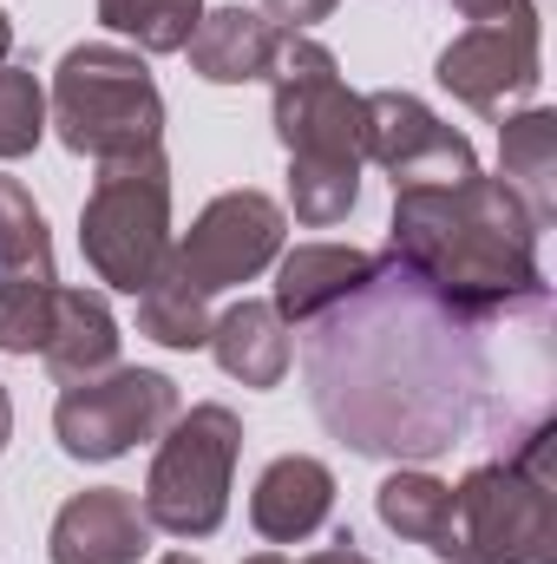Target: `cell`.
<instances>
[{
    "instance_id": "1",
    "label": "cell",
    "mask_w": 557,
    "mask_h": 564,
    "mask_svg": "<svg viewBox=\"0 0 557 564\" xmlns=\"http://www.w3.org/2000/svg\"><path fill=\"white\" fill-rule=\"evenodd\" d=\"M452 322L466 315L433 302L407 270L381 257V276L354 302L328 308L308 348L321 421L341 440H354L361 453H387V459L446 453L459 440L466 381H472L433 355V335Z\"/></svg>"
},
{
    "instance_id": "2",
    "label": "cell",
    "mask_w": 557,
    "mask_h": 564,
    "mask_svg": "<svg viewBox=\"0 0 557 564\" xmlns=\"http://www.w3.org/2000/svg\"><path fill=\"white\" fill-rule=\"evenodd\" d=\"M538 224L499 177H466L452 191H394L387 263L466 322L512 308H545Z\"/></svg>"
},
{
    "instance_id": "3",
    "label": "cell",
    "mask_w": 557,
    "mask_h": 564,
    "mask_svg": "<svg viewBox=\"0 0 557 564\" xmlns=\"http://www.w3.org/2000/svg\"><path fill=\"white\" fill-rule=\"evenodd\" d=\"M270 112L288 151V210L308 230L348 224L361 204V93H348L335 53L308 33H282L270 59Z\"/></svg>"
},
{
    "instance_id": "4",
    "label": "cell",
    "mask_w": 557,
    "mask_h": 564,
    "mask_svg": "<svg viewBox=\"0 0 557 564\" xmlns=\"http://www.w3.org/2000/svg\"><path fill=\"white\" fill-rule=\"evenodd\" d=\"M551 421H532L505 459L472 466L452 486L446 564H557V466Z\"/></svg>"
},
{
    "instance_id": "5",
    "label": "cell",
    "mask_w": 557,
    "mask_h": 564,
    "mask_svg": "<svg viewBox=\"0 0 557 564\" xmlns=\"http://www.w3.org/2000/svg\"><path fill=\"white\" fill-rule=\"evenodd\" d=\"M46 126L59 132L66 151L112 164L132 151L164 144V93L139 59V46H112V40H86L53 66V93H46Z\"/></svg>"
},
{
    "instance_id": "6",
    "label": "cell",
    "mask_w": 557,
    "mask_h": 564,
    "mask_svg": "<svg viewBox=\"0 0 557 564\" xmlns=\"http://www.w3.org/2000/svg\"><path fill=\"white\" fill-rule=\"evenodd\" d=\"M171 158L157 151H132L99 164L86 210H79V250L92 263V276L139 295L144 282L171 263Z\"/></svg>"
},
{
    "instance_id": "7",
    "label": "cell",
    "mask_w": 557,
    "mask_h": 564,
    "mask_svg": "<svg viewBox=\"0 0 557 564\" xmlns=\"http://www.w3.org/2000/svg\"><path fill=\"white\" fill-rule=\"evenodd\" d=\"M243 453V421L223 401H197L157 433V459L144 473V525L164 539H210L230 512V479Z\"/></svg>"
},
{
    "instance_id": "8",
    "label": "cell",
    "mask_w": 557,
    "mask_h": 564,
    "mask_svg": "<svg viewBox=\"0 0 557 564\" xmlns=\"http://www.w3.org/2000/svg\"><path fill=\"white\" fill-rule=\"evenodd\" d=\"M177 414H184V401H177V381L171 375H157V368H106V375L73 381L59 394L53 433H59V453L66 459L106 466V459L144 446V440H157Z\"/></svg>"
},
{
    "instance_id": "9",
    "label": "cell",
    "mask_w": 557,
    "mask_h": 564,
    "mask_svg": "<svg viewBox=\"0 0 557 564\" xmlns=\"http://www.w3.org/2000/svg\"><path fill=\"white\" fill-rule=\"evenodd\" d=\"M288 237V210L270 191H223L197 210V224L171 243V263L184 270L190 289L217 295V289H243L282 257Z\"/></svg>"
},
{
    "instance_id": "10",
    "label": "cell",
    "mask_w": 557,
    "mask_h": 564,
    "mask_svg": "<svg viewBox=\"0 0 557 564\" xmlns=\"http://www.w3.org/2000/svg\"><path fill=\"white\" fill-rule=\"evenodd\" d=\"M538 40H545L538 7L518 0V7L499 13V20H472V26L439 53L433 73H439V86H446L459 106H472V112H485V119H505V106L532 99L538 79H545Z\"/></svg>"
},
{
    "instance_id": "11",
    "label": "cell",
    "mask_w": 557,
    "mask_h": 564,
    "mask_svg": "<svg viewBox=\"0 0 557 564\" xmlns=\"http://www.w3.org/2000/svg\"><path fill=\"white\" fill-rule=\"evenodd\" d=\"M361 158H374L394 191H452L479 177V151L414 93H361Z\"/></svg>"
},
{
    "instance_id": "12",
    "label": "cell",
    "mask_w": 557,
    "mask_h": 564,
    "mask_svg": "<svg viewBox=\"0 0 557 564\" xmlns=\"http://www.w3.org/2000/svg\"><path fill=\"white\" fill-rule=\"evenodd\" d=\"M151 545V525H144L139 499L119 492V486H92V492H73L46 532V558L53 564H139Z\"/></svg>"
},
{
    "instance_id": "13",
    "label": "cell",
    "mask_w": 557,
    "mask_h": 564,
    "mask_svg": "<svg viewBox=\"0 0 557 564\" xmlns=\"http://www.w3.org/2000/svg\"><path fill=\"white\" fill-rule=\"evenodd\" d=\"M374 276H381L374 250H354V243H295V250L276 257V315L282 322H321L328 308L354 302Z\"/></svg>"
},
{
    "instance_id": "14",
    "label": "cell",
    "mask_w": 557,
    "mask_h": 564,
    "mask_svg": "<svg viewBox=\"0 0 557 564\" xmlns=\"http://www.w3.org/2000/svg\"><path fill=\"white\" fill-rule=\"evenodd\" d=\"M335 512V473L315 459V453H282L263 466L256 492H250V525L270 539V545H302L328 525Z\"/></svg>"
},
{
    "instance_id": "15",
    "label": "cell",
    "mask_w": 557,
    "mask_h": 564,
    "mask_svg": "<svg viewBox=\"0 0 557 564\" xmlns=\"http://www.w3.org/2000/svg\"><path fill=\"white\" fill-rule=\"evenodd\" d=\"M40 361L53 368V381H92L106 368H119V315L99 289H66L53 302V328L40 341Z\"/></svg>"
},
{
    "instance_id": "16",
    "label": "cell",
    "mask_w": 557,
    "mask_h": 564,
    "mask_svg": "<svg viewBox=\"0 0 557 564\" xmlns=\"http://www.w3.org/2000/svg\"><path fill=\"white\" fill-rule=\"evenodd\" d=\"M282 26H270L263 13L250 7H204L197 33H190V73L210 79V86H250V79H270V59H276Z\"/></svg>"
},
{
    "instance_id": "17",
    "label": "cell",
    "mask_w": 557,
    "mask_h": 564,
    "mask_svg": "<svg viewBox=\"0 0 557 564\" xmlns=\"http://www.w3.org/2000/svg\"><path fill=\"white\" fill-rule=\"evenodd\" d=\"M204 348H210L217 368H223L230 381H243V388H282V375H288V361H295L288 322L276 315V302H250V295L210 322V341H204Z\"/></svg>"
},
{
    "instance_id": "18",
    "label": "cell",
    "mask_w": 557,
    "mask_h": 564,
    "mask_svg": "<svg viewBox=\"0 0 557 564\" xmlns=\"http://www.w3.org/2000/svg\"><path fill=\"white\" fill-rule=\"evenodd\" d=\"M499 184L532 210L538 230H551L557 217V112L551 106H525V112L499 119Z\"/></svg>"
},
{
    "instance_id": "19",
    "label": "cell",
    "mask_w": 557,
    "mask_h": 564,
    "mask_svg": "<svg viewBox=\"0 0 557 564\" xmlns=\"http://www.w3.org/2000/svg\"><path fill=\"white\" fill-rule=\"evenodd\" d=\"M374 512H381V525H387L394 539L426 545L433 558H439L446 539H452V486L433 479V473H387L381 492H374Z\"/></svg>"
},
{
    "instance_id": "20",
    "label": "cell",
    "mask_w": 557,
    "mask_h": 564,
    "mask_svg": "<svg viewBox=\"0 0 557 564\" xmlns=\"http://www.w3.org/2000/svg\"><path fill=\"white\" fill-rule=\"evenodd\" d=\"M0 282H33V289L59 282L53 230H46L40 204L20 177H0Z\"/></svg>"
},
{
    "instance_id": "21",
    "label": "cell",
    "mask_w": 557,
    "mask_h": 564,
    "mask_svg": "<svg viewBox=\"0 0 557 564\" xmlns=\"http://www.w3.org/2000/svg\"><path fill=\"white\" fill-rule=\"evenodd\" d=\"M210 295L190 289L177 263H164L157 276L139 289V335H151L157 348H204L210 341Z\"/></svg>"
},
{
    "instance_id": "22",
    "label": "cell",
    "mask_w": 557,
    "mask_h": 564,
    "mask_svg": "<svg viewBox=\"0 0 557 564\" xmlns=\"http://www.w3.org/2000/svg\"><path fill=\"white\" fill-rule=\"evenodd\" d=\"M99 20L139 53H184L204 20V0H99Z\"/></svg>"
},
{
    "instance_id": "23",
    "label": "cell",
    "mask_w": 557,
    "mask_h": 564,
    "mask_svg": "<svg viewBox=\"0 0 557 564\" xmlns=\"http://www.w3.org/2000/svg\"><path fill=\"white\" fill-rule=\"evenodd\" d=\"M46 139V86L26 66H0V158H26Z\"/></svg>"
},
{
    "instance_id": "24",
    "label": "cell",
    "mask_w": 557,
    "mask_h": 564,
    "mask_svg": "<svg viewBox=\"0 0 557 564\" xmlns=\"http://www.w3.org/2000/svg\"><path fill=\"white\" fill-rule=\"evenodd\" d=\"M341 0H263V20L282 26V33H308L315 20H328Z\"/></svg>"
},
{
    "instance_id": "25",
    "label": "cell",
    "mask_w": 557,
    "mask_h": 564,
    "mask_svg": "<svg viewBox=\"0 0 557 564\" xmlns=\"http://www.w3.org/2000/svg\"><path fill=\"white\" fill-rule=\"evenodd\" d=\"M243 564H374L361 545H354V532H341L328 552H315V558H282V552H256V558H243Z\"/></svg>"
},
{
    "instance_id": "26",
    "label": "cell",
    "mask_w": 557,
    "mask_h": 564,
    "mask_svg": "<svg viewBox=\"0 0 557 564\" xmlns=\"http://www.w3.org/2000/svg\"><path fill=\"white\" fill-rule=\"evenodd\" d=\"M452 7H459L466 20H499V13H512L518 0H452Z\"/></svg>"
},
{
    "instance_id": "27",
    "label": "cell",
    "mask_w": 557,
    "mask_h": 564,
    "mask_svg": "<svg viewBox=\"0 0 557 564\" xmlns=\"http://www.w3.org/2000/svg\"><path fill=\"white\" fill-rule=\"evenodd\" d=\"M7 440H13V401H7V388H0V453H7Z\"/></svg>"
},
{
    "instance_id": "28",
    "label": "cell",
    "mask_w": 557,
    "mask_h": 564,
    "mask_svg": "<svg viewBox=\"0 0 557 564\" xmlns=\"http://www.w3.org/2000/svg\"><path fill=\"white\" fill-rule=\"evenodd\" d=\"M7 53H13V20L0 13V66H7Z\"/></svg>"
},
{
    "instance_id": "29",
    "label": "cell",
    "mask_w": 557,
    "mask_h": 564,
    "mask_svg": "<svg viewBox=\"0 0 557 564\" xmlns=\"http://www.w3.org/2000/svg\"><path fill=\"white\" fill-rule=\"evenodd\" d=\"M157 564H204V558H190V552H164Z\"/></svg>"
}]
</instances>
